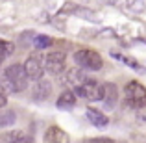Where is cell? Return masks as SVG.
I'll list each match as a JSON object with an SVG mask.
<instances>
[{
    "label": "cell",
    "mask_w": 146,
    "mask_h": 143,
    "mask_svg": "<svg viewBox=\"0 0 146 143\" xmlns=\"http://www.w3.org/2000/svg\"><path fill=\"white\" fill-rule=\"evenodd\" d=\"M2 75L6 76V80L9 82L13 93H21V91H24L26 87H28V76H26L24 67H22L21 63L9 65V67L2 73Z\"/></svg>",
    "instance_id": "obj_1"
},
{
    "label": "cell",
    "mask_w": 146,
    "mask_h": 143,
    "mask_svg": "<svg viewBox=\"0 0 146 143\" xmlns=\"http://www.w3.org/2000/svg\"><path fill=\"white\" fill-rule=\"evenodd\" d=\"M124 97H126V104L131 108H144L146 106V87L137 80L126 84L124 87Z\"/></svg>",
    "instance_id": "obj_2"
},
{
    "label": "cell",
    "mask_w": 146,
    "mask_h": 143,
    "mask_svg": "<svg viewBox=\"0 0 146 143\" xmlns=\"http://www.w3.org/2000/svg\"><path fill=\"white\" fill-rule=\"evenodd\" d=\"M74 61L83 69H89V71H98L102 69L104 65V60L102 56L96 52V50H91V48H83V50H78L74 54Z\"/></svg>",
    "instance_id": "obj_3"
},
{
    "label": "cell",
    "mask_w": 146,
    "mask_h": 143,
    "mask_svg": "<svg viewBox=\"0 0 146 143\" xmlns=\"http://www.w3.org/2000/svg\"><path fill=\"white\" fill-rule=\"evenodd\" d=\"M22 67H24V73L28 76V80L32 78V80L39 82L44 75V58L41 54H32V56H28V60H26V63Z\"/></svg>",
    "instance_id": "obj_4"
},
{
    "label": "cell",
    "mask_w": 146,
    "mask_h": 143,
    "mask_svg": "<svg viewBox=\"0 0 146 143\" xmlns=\"http://www.w3.org/2000/svg\"><path fill=\"white\" fill-rule=\"evenodd\" d=\"M74 93L80 95L85 100L94 102V100H102V86H100L98 82H94V80H87V82H83L80 87H76Z\"/></svg>",
    "instance_id": "obj_5"
},
{
    "label": "cell",
    "mask_w": 146,
    "mask_h": 143,
    "mask_svg": "<svg viewBox=\"0 0 146 143\" xmlns=\"http://www.w3.org/2000/svg\"><path fill=\"white\" fill-rule=\"evenodd\" d=\"M44 69L50 75H63L65 71V52L56 50V52H50L44 58Z\"/></svg>",
    "instance_id": "obj_6"
},
{
    "label": "cell",
    "mask_w": 146,
    "mask_h": 143,
    "mask_svg": "<svg viewBox=\"0 0 146 143\" xmlns=\"http://www.w3.org/2000/svg\"><path fill=\"white\" fill-rule=\"evenodd\" d=\"M61 80H63V84L67 87H80L83 82H87V76H85V73L83 71H80V69H68L65 75H61Z\"/></svg>",
    "instance_id": "obj_7"
},
{
    "label": "cell",
    "mask_w": 146,
    "mask_h": 143,
    "mask_svg": "<svg viewBox=\"0 0 146 143\" xmlns=\"http://www.w3.org/2000/svg\"><path fill=\"white\" fill-rule=\"evenodd\" d=\"M102 100H104V106L107 110H113L117 106V100H118V89L115 84L106 82L102 86Z\"/></svg>",
    "instance_id": "obj_8"
},
{
    "label": "cell",
    "mask_w": 146,
    "mask_h": 143,
    "mask_svg": "<svg viewBox=\"0 0 146 143\" xmlns=\"http://www.w3.org/2000/svg\"><path fill=\"white\" fill-rule=\"evenodd\" d=\"M50 93H52V84L48 82V80H43L41 78L39 82H37V86L33 87L32 91V99L37 100V102H43V100H46Z\"/></svg>",
    "instance_id": "obj_9"
},
{
    "label": "cell",
    "mask_w": 146,
    "mask_h": 143,
    "mask_svg": "<svg viewBox=\"0 0 146 143\" xmlns=\"http://www.w3.org/2000/svg\"><path fill=\"white\" fill-rule=\"evenodd\" d=\"M44 143H70V140H68V134L59 126H50L44 134Z\"/></svg>",
    "instance_id": "obj_10"
},
{
    "label": "cell",
    "mask_w": 146,
    "mask_h": 143,
    "mask_svg": "<svg viewBox=\"0 0 146 143\" xmlns=\"http://www.w3.org/2000/svg\"><path fill=\"white\" fill-rule=\"evenodd\" d=\"M56 106L59 108V110H72V108L76 106V93L72 89L63 91V93L59 95V99H57Z\"/></svg>",
    "instance_id": "obj_11"
},
{
    "label": "cell",
    "mask_w": 146,
    "mask_h": 143,
    "mask_svg": "<svg viewBox=\"0 0 146 143\" xmlns=\"http://www.w3.org/2000/svg\"><path fill=\"white\" fill-rule=\"evenodd\" d=\"M87 119L91 121V125H94L96 128H106L109 125V119L102 113V111L94 110V108H87Z\"/></svg>",
    "instance_id": "obj_12"
},
{
    "label": "cell",
    "mask_w": 146,
    "mask_h": 143,
    "mask_svg": "<svg viewBox=\"0 0 146 143\" xmlns=\"http://www.w3.org/2000/svg\"><path fill=\"white\" fill-rule=\"evenodd\" d=\"M111 56L113 58H117L118 61H120V63H124V65H128V67H131L133 71H137V73H146V67L144 65H141L139 61H135L133 60V58H128V56H122V54H118V52H111Z\"/></svg>",
    "instance_id": "obj_13"
},
{
    "label": "cell",
    "mask_w": 146,
    "mask_h": 143,
    "mask_svg": "<svg viewBox=\"0 0 146 143\" xmlns=\"http://www.w3.org/2000/svg\"><path fill=\"white\" fill-rule=\"evenodd\" d=\"M52 43H54V39H52V37H48V36H33L32 37V47H35L37 50L46 48Z\"/></svg>",
    "instance_id": "obj_14"
},
{
    "label": "cell",
    "mask_w": 146,
    "mask_h": 143,
    "mask_svg": "<svg viewBox=\"0 0 146 143\" xmlns=\"http://www.w3.org/2000/svg\"><path fill=\"white\" fill-rule=\"evenodd\" d=\"M7 143H33L30 136H24L22 132H11L7 136Z\"/></svg>",
    "instance_id": "obj_15"
},
{
    "label": "cell",
    "mask_w": 146,
    "mask_h": 143,
    "mask_svg": "<svg viewBox=\"0 0 146 143\" xmlns=\"http://www.w3.org/2000/svg\"><path fill=\"white\" fill-rule=\"evenodd\" d=\"M15 111H11V110H6V111H2L0 113V126H9V125H13L15 123Z\"/></svg>",
    "instance_id": "obj_16"
},
{
    "label": "cell",
    "mask_w": 146,
    "mask_h": 143,
    "mask_svg": "<svg viewBox=\"0 0 146 143\" xmlns=\"http://www.w3.org/2000/svg\"><path fill=\"white\" fill-rule=\"evenodd\" d=\"M11 52H13V43L0 39V61H2V60H6V58L9 56Z\"/></svg>",
    "instance_id": "obj_17"
},
{
    "label": "cell",
    "mask_w": 146,
    "mask_h": 143,
    "mask_svg": "<svg viewBox=\"0 0 146 143\" xmlns=\"http://www.w3.org/2000/svg\"><path fill=\"white\" fill-rule=\"evenodd\" d=\"M85 143H113L111 140H107V138H94V140H89Z\"/></svg>",
    "instance_id": "obj_18"
},
{
    "label": "cell",
    "mask_w": 146,
    "mask_h": 143,
    "mask_svg": "<svg viewBox=\"0 0 146 143\" xmlns=\"http://www.w3.org/2000/svg\"><path fill=\"white\" fill-rule=\"evenodd\" d=\"M6 104H7V97H6V95H4V93H2V91H0V110H2V108H4V106H6Z\"/></svg>",
    "instance_id": "obj_19"
}]
</instances>
